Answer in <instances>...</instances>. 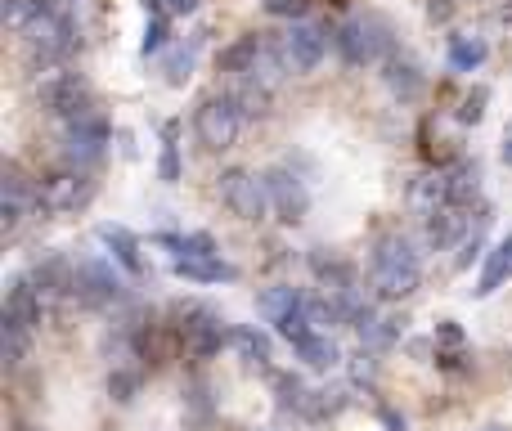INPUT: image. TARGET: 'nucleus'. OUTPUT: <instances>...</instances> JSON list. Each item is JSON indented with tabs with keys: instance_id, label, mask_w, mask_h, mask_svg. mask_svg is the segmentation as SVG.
Here are the masks:
<instances>
[{
	"instance_id": "obj_14",
	"label": "nucleus",
	"mask_w": 512,
	"mask_h": 431,
	"mask_svg": "<svg viewBox=\"0 0 512 431\" xmlns=\"http://www.w3.org/2000/svg\"><path fill=\"white\" fill-rule=\"evenodd\" d=\"M5 315L18 319V324H27L36 333L41 319H45V292L36 288L32 279H14L9 283V292H5Z\"/></svg>"
},
{
	"instance_id": "obj_24",
	"label": "nucleus",
	"mask_w": 512,
	"mask_h": 431,
	"mask_svg": "<svg viewBox=\"0 0 512 431\" xmlns=\"http://www.w3.org/2000/svg\"><path fill=\"white\" fill-rule=\"evenodd\" d=\"M265 54V41L256 32L248 36H239L234 45H225L221 50V72H239V77H252V68H256V59Z\"/></svg>"
},
{
	"instance_id": "obj_18",
	"label": "nucleus",
	"mask_w": 512,
	"mask_h": 431,
	"mask_svg": "<svg viewBox=\"0 0 512 431\" xmlns=\"http://www.w3.org/2000/svg\"><path fill=\"white\" fill-rule=\"evenodd\" d=\"M310 270H315V279L324 283V292H333V297H342V292H355L360 283H355V265L342 261V256L333 252H310Z\"/></svg>"
},
{
	"instance_id": "obj_8",
	"label": "nucleus",
	"mask_w": 512,
	"mask_h": 431,
	"mask_svg": "<svg viewBox=\"0 0 512 431\" xmlns=\"http://www.w3.org/2000/svg\"><path fill=\"white\" fill-rule=\"evenodd\" d=\"M113 140V126L99 108H86L81 117L63 122V153H68L72 167H90V162L104 158V144Z\"/></svg>"
},
{
	"instance_id": "obj_28",
	"label": "nucleus",
	"mask_w": 512,
	"mask_h": 431,
	"mask_svg": "<svg viewBox=\"0 0 512 431\" xmlns=\"http://www.w3.org/2000/svg\"><path fill=\"white\" fill-rule=\"evenodd\" d=\"M490 45L481 41V36H454L450 41V68L454 72H477L481 63H486Z\"/></svg>"
},
{
	"instance_id": "obj_34",
	"label": "nucleus",
	"mask_w": 512,
	"mask_h": 431,
	"mask_svg": "<svg viewBox=\"0 0 512 431\" xmlns=\"http://www.w3.org/2000/svg\"><path fill=\"white\" fill-rule=\"evenodd\" d=\"M310 5H315V0H265V14H270V18H292V23H306Z\"/></svg>"
},
{
	"instance_id": "obj_17",
	"label": "nucleus",
	"mask_w": 512,
	"mask_h": 431,
	"mask_svg": "<svg viewBox=\"0 0 512 431\" xmlns=\"http://www.w3.org/2000/svg\"><path fill=\"white\" fill-rule=\"evenodd\" d=\"M95 238L108 247V256H113L117 265H122L126 274H144V256H140V238L131 234L126 225H99Z\"/></svg>"
},
{
	"instance_id": "obj_10",
	"label": "nucleus",
	"mask_w": 512,
	"mask_h": 431,
	"mask_svg": "<svg viewBox=\"0 0 512 431\" xmlns=\"http://www.w3.org/2000/svg\"><path fill=\"white\" fill-rule=\"evenodd\" d=\"M265 189H270V212L283 225H301L310 212V189L292 167H270L265 171Z\"/></svg>"
},
{
	"instance_id": "obj_13",
	"label": "nucleus",
	"mask_w": 512,
	"mask_h": 431,
	"mask_svg": "<svg viewBox=\"0 0 512 431\" xmlns=\"http://www.w3.org/2000/svg\"><path fill=\"white\" fill-rule=\"evenodd\" d=\"M409 207H414L418 220H432L441 216L450 203V180H445V171H427V176L414 180V189H409Z\"/></svg>"
},
{
	"instance_id": "obj_43",
	"label": "nucleus",
	"mask_w": 512,
	"mask_h": 431,
	"mask_svg": "<svg viewBox=\"0 0 512 431\" xmlns=\"http://www.w3.org/2000/svg\"><path fill=\"white\" fill-rule=\"evenodd\" d=\"M504 162L512 167V131H508V140H504Z\"/></svg>"
},
{
	"instance_id": "obj_15",
	"label": "nucleus",
	"mask_w": 512,
	"mask_h": 431,
	"mask_svg": "<svg viewBox=\"0 0 512 431\" xmlns=\"http://www.w3.org/2000/svg\"><path fill=\"white\" fill-rule=\"evenodd\" d=\"M382 81H387V90L400 99V104H414V99L423 95V86H427L423 68H418L409 54H391V59L382 63Z\"/></svg>"
},
{
	"instance_id": "obj_42",
	"label": "nucleus",
	"mask_w": 512,
	"mask_h": 431,
	"mask_svg": "<svg viewBox=\"0 0 512 431\" xmlns=\"http://www.w3.org/2000/svg\"><path fill=\"white\" fill-rule=\"evenodd\" d=\"M378 414H382V423H387L391 431H405V418H400V414H391V409H387V405H382V409H378Z\"/></svg>"
},
{
	"instance_id": "obj_37",
	"label": "nucleus",
	"mask_w": 512,
	"mask_h": 431,
	"mask_svg": "<svg viewBox=\"0 0 512 431\" xmlns=\"http://www.w3.org/2000/svg\"><path fill=\"white\" fill-rule=\"evenodd\" d=\"M486 99H490V90L486 86H477L468 99H463V108H459V122H468V126H477L481 117H486Z\"/></svg>"
},
{
	"instance_id": "obj_16",
	"label": "nucleus",
	"mask_w": 512,
	"mask_h": 431,
	"mask_svg": "<svg viewBox=\"0 0 512 431\" xmlns=\"http://www.w3.org/2000/svg\"><path fill=\"white\" fill-rule=\"evenodd\" d=\"M508 279H512V229H508V238H499V243L490 247L486 265H481V279H477V288H472V297H477V301L495 297Z\"/></svg>"
},
{
	"instance_id": "obj_12",
	"label": "nucleus",
	"mask_w": 512,
	"mask_h": 431,
	"mask_svg": "<svg viewBox=\"0 0 512 431\" xmlns=\"http://www.w3.org/2000/svg\"><path fill=\"white\" fill-rule=\"evenodd\" d=\"M32 207H41V189H36L32 180H23V171L9 162L5 176H0V229L14 234V229L32 216Z\"/></svg>"
},
{
	"instance_id": "obj_38",
	"label": "nucleus",
	"mask_w": 512,
	"mask_h": 431,
	"mask_svg": "<svg viewBox=\"0 0 512 431\" xmlns=\"http://www.w3.org/2000/svg\"><path fill=\"white\" fill-rule=\"evenodd\" d=\"M167 45V18L153 14V23L144 27V41H140V54H158Z\"/></svg>"
},
{
	"instance_id": "obj_44",
	"label": "nucleus",
	"mask_w": 512,
	"mask_h": 431,
	"mask_svg": "<svg viewBox=\"0 0 512 431\" xmlns=\"http://www.w3.org/2000/svg\"><path fill=\"white\" fill-rule=\"evenodd\" d=\"M14 431H41V427H27V423H23V427H14Z\"/></svg>"
},
{
	"instance_id": "obj_11",
	"label": "nucleus",
	"mask_w": 512,
	"mask_h": 431,
	"mask_svg": "<svg viewBox=\"0 0 512 431\" xmlns=\"http://www.w3.org/2000/svg\"><path fill=\"white\" fill-rule=\"evenodd\" d=\"M72 297H77L81 306L99 310V306H117V301L126 297V288L108 261H77V270H72Z\"/></svg>"
},
{
	"instance_id": "obj_36",
	"label": "nucleus",
	"mask_w": 512,
	"mask_h": 431,
	"mask_svg": "<svg viewBox=\"0 0 512 431\" xmlns=\"http://www.w3.org/2000/svg\"><path fill=\"white\" fill-rule=\"evenodd\" d=\"M135 387H140V369H113V378H108V391H113L122 405L135 396Z\"/></svg>"
},
{
	"instance_id": "obj_39",
	"label": "nucleus",
	"mask_w": 512,
	"mask_h": 431,
	"mask_svg": "<svg viewBox=\"0 0 512 431\" xmlns=\"http://www.w3.org/2000/svg\"><path fill=\"white\" fill-rule=\"evenodd\" d=\"M436 342H445V346H463V328L454 324V319H445V324H436Z\"/></svg>"
},
{
	"instance_id": "obj_27",
	"label": "nucleus",
	"mask_w": 512,
	"mask_h": 431,
	"mask_svg": "<svg viewBox=\"0 0 512 431\" xmlns=\"http://www.w3.org/2000/svg\"><path fill=\"white\" fill-rule=\"evenodd\" d=\"M297 360L306 364V369H337V364H342V351H337V342L333 337H324V333H315L310 337V342H301L297 346Z\"/></svg>"
},
{
	"instance_id": "obj_41",
	"label": "nucleus",
	"mask_w": 512,
	"mask_h": 431,
	"mask_svg": "<svg viewBox=\"0 0 512 431\" xmlns=\"http://www.w3.org/2000/svg\"><path fill=\"white\" fill-rule=\"evenodd\" d=\"M427 14H432L436 23H445V18H450V0H432V5H427Z\"/></svg>"
},
{
	"instance_id": "obj_30",
	"label": "nucleus",
	"mask_w": 512,
	"mask_h": 431,
	"mask_svg": "<svg viewBox=\"0 0 512 431\" xmlns=\"http://www.w3.org/2000/svg\"><path fill=\"white\" fill-rule=\"evenodd\" d=\"M274 391H279V405L283 409H297V414H306L310 396H315V391H306V382L292 378V373H274Z\"/></svg>"
},
{
	"instance_id": "obj_22",
	"label": "nucleus",
	"mask_w": 512,
	"mask_h": 431,
	"mask_svg": "<svg viewBox=\"0 0 512 431\" xmlns=\"http://www.w3.org/2000/svg\"><path fill=\"white\" fill-rule=\"evenodd\" d=\"M445 180H450V203L454 207H472V198L481 194V162L477 158L454 162V167L445 171Z\"/></svg>"
},
{
	"instance_id": "obj_5",
	"label": "nucleus",
	"mask_w": 512,
	"mask_h": 431,
	"mask_svg": "<svg viewBox=\"0 0 512 431\" xmlns=\"http://www.w3.org/2000/svg\"><path fill=\"white\" fill-rule=\"evenodd\" d=\"M176 319H180L176 324L180 342H185V351L198 355V360H212V355L234 337V328H225V319L207 306H176Z\"/></svg>"
},
{
	"instance_id": "obj_40",
	"label": "nucleus",
	"mask_w": 512,
	"mask_h": 431,
	"mask_svg": "<svg viewBox=\"0 0 512 431\" xmlns=\"http://www.w3.org/2000/svg\"><path fill=\"white\" fill-rule=\"evenodd\" d=\"M198 9V0H162V14H171V18H189Z\"/></svg>"
},
{
	"instance_id": "obj_20",
	"label": "nucleus",
	"mask_w": 512,
	"mask_h": 431,
	"mask_svg": "<svg viewBox=\"0 0 512 431\" xmlns=\"http://www.w3.org/2000/svg\"><path fill=\"white\" fill-rule=\"evenodd\" d=\"M171 270L180 274V279H189V283H234L239 279V265H230V261H221V256H180Z\"/></svg>"
},
{
	"instance_id": "obj_31",
	"label": "nucleus",
	"mask_w": 512,
	"mask_h": 431,
	"mask_svg": "<svg viewBox=\"0 0 512 431\" xmlns=\"http://www.w3.org/2000/svg\"><path fill=\"white\" fill-rule=\"evenodd\" d=\"M274 328H279V337H283V342H292V351H297L301 342H310V337L319 333V328L310 324L306 306H301V310H292V315H283V319H279V324H274Z\"/></svg>"
},
{
	"instance_id": "obj_19",
	"label": "nucleus",
	"mask_w": 512,
	"mask_h": 431,
	"mask_svg": "<svg viewBox=\"0 0 512 431\" xmlns=\"http://www.w3.org/2000/svg\"><path fill=\"white\" fill-rule=\"evenodd\" d=\"M468 229H472L468 225V207H445L441 216L423 220V238H427V247H436V252H445L450 243H459Z\"/></svg>"
},
{
	"instance_id": "obj_23",
	"label": "nucleus",
	"mask_w": 512,
	"mask_h": 431,
	"mask_svg": "<svg viewBox=\"0 0 512 431\" xmlns=\"http://www.w3.org/2000/svg\"><path fill=\"white\" fill-rule=\"evenodd\" d=\"M27 351H32V328L0 315V360H5V369H18L27 360Z\"/></svg>"
},
{
	"instance_id": "obj_21",
	"label": "nucleus",
	"mask_w": 512,
	"mask_h": 431,
	"mask_svg": "<svg viewBox=\"0 0 512 431\" xmlns=\"http://www.w3.org/2000/svg\"><path fill=\"white\" fill-rule=\"evenodd\" d=\"M45 14H54L50 0H5V5H0V18H5V32H14V36L32 32V27L41 23Z\"/></svg>"
},
{
	"instance_id": "obj_3",
	"label": "nucleus",
	"mask_w": 512,
	"mask_h": 431,
	"mask_svg": "<svg viewBox=\"0 0 512 431\" xmlns=\"http://www.w3.org/2000/svg\"><path fill=\"white\" fill-rule=\"evenodd\" d=\"M36 104L45 108V113H54L59 122H72V117H81L86 108H95V99H90V86L81 72L72 68H50L36 77Z\"/></svg>"
},
{
	"instance_id": "obj_45",
	"label": "nucleus",
	"mask_w": 512,
	"mask_h": 431,
	"mask_svg": "<svg viewBox=\"0 0 512 431\" xmlns=\"http://www.w3.org/2000/svg\"><path fill=\"white\" fill-rule=\"evenodd\" d=\"M486 431H504V427H486Z\"/></svg>"
},
{
	"instance_id": "obj_9",
	"label": "nucleus",
	"mask_w": 512,
	"mask_h": 431,
	"mask_svg": "<svg viewBox=\"0 0 512 431\" xmlns=\"http://www.w3.org/2000/svg\"><path fill=\"white\" fill-rule=\"evenodd\" d=\"M324 54H328V27H319V23H292L279 36V59L288 63L292 77L315 72L324 63Z\"/></svg>"
},
{
	"instance_id": "obj_29",
	"label": "nucleus",
	"mask_w": 512,
	"mask_h": 431,
	"mask_svg": "<svg viewBox=\"0 0 512 431\" xmlns=\"http://www.w3.org/2000/svg\"><path fill=\"white\" fill-rule=\"evenodd\" d=\"M230 99L239 104L243 122H248V117H265V113H270V86H261V81H252V77H243V86L234 90Z\"/></svg>"
},
{
	"instance_id": "obj_7",
	"label": "nucleus",
	"mask_w": 512,
	"mask_h": 431,
	"mask_svg": "<svg viewBox=\"0 0 512 431\" xmlns=\"http://www.w3.org/2000/svg\"><path fill=\"white\" fill-rule=\"evenodd\" d=\"M95 176L86 167H63V171H50L41 180V212L50 216H68V212H81V207L95 198Z\"/></svg>"
},
{
	"instance_id": "obj_32",
	"label": "nucleus",
	"mask_w": 512,
	"mask_h": 431,
	"mask_svg": "<svg viewBox=\"0 0 512 431\" xmlns=\"http://www.w3.org/2000/svg\"><path fill=\"white\" fill-rule=\"evenodd\" d=\"M158 176L167 180V185H176L180 180V149H176V122L162 126V158H158Z\"/></svg>"
},
{
	"instance_id": "obj_33",
	"label": "nucleus",
	"mask_w": 512,
	"mask_h": 431,
	"mask_svg": "<svg viewBox=\"0 0 512 431\" xmlns=\"http://www.w3.org/2000/svg\"><path fill=\"white\" fill-rule=\"evenodd\" d=\"M68 18H72V27H77V32L99 27V23H104V0H72Z\"/></svg>"
},
{
	"instance_id": "obj_1",
	"label": "nucleus",
	"mask_w": 512,
	"mask_h": 431,
	"mask_svg": "<svg viewBox=\"0 0 512 431\" xmlns=\"http://www.w3.org/2000/svg\"><path fill=\"white\" fill-rule=\"evenodd\" d=\"M369 279H373V292L387 301H400V297H409V292H418V283H423V261H418L414 243H409L400 229L378 234V243H373V252H369Z\"/></svg>"
},
{
	"instance_id": "obj_35",
	"label": "nucleus",
	"mask_w": 512,
	"mask_h": 431,
	"mask_svg": "<svg viewBox=\"0 0 512 431\" xmlns=\"http://www.w3.org/2000/svg\"><path fill=\"white\" fill-rule=\"evenodd\" d=\"M194 50H198V45H189V50H176L167 59V81H171V86H185V81H189V72H194Z\"/></svg>"
},
{
	"instance_id": "obj_2",
	"label": "nucleus",
	"mask_w": 512,
	"mask_h": 431,
	"mask_svg": "<svg viewBox=\"0 0 512 431\" xmlns=\"http://www.w3.org/2000/svg\"><path fill=\"white\" fill-rule=\"evenodd\" d=\"M337 50H342V59L351 63V68H369V63H387L391 54H396V41H391V27L387 18L378 14H364V18H351V23L342 27V32L333 36Z\"/></svg>"
},
{
	"instance_id": "obj_26",
	"label": "nucleus",
	"mask_w": 512,
	"mask_h": 431,
	"mask_svg": "<svg viewBox=\"0 0 512 431\" xmlns=\"http://www.w3.org/2000/svg\"><path fill=\"white\" fill-rule=\"evenodd\" d=\"M301 306H306V297H301L297 288H283V283L279 288H265L261 297H256V310H261L270 324H279L283 315H292V310H301Z\"/></svg>"
},
{
	"instance_id": "obj_6",
	"label": "nucleus",
	"mask_w": 512,
	"mask_h": 431,
	"mask_svg": "<svg viewBox=\"0 0 512 431\" xmlns=\"http://www.w3.org/2000/svg\"><path fill=\"white\" fill-rule=\"evenodd\" d=\"M194 131L212 153L234 149V140H239V131H243L239 104H234L230 95H207L203 104H198V113H194Z\"/></svg>"
},
{
	"instance_id": "obj_4",
	"label": "nucleus",
	"mask_w": 512,
	"mask_h": 431,
	"mask_svg": "<svg viewBox=\"0 0 512 431\" xmlns=\"http://www.w3.org/2000/svg\"><path fill=\"white\" fill-rule=\"evenodd\" d=\"M216 189H221V203L239 220H248V225L270 216V189H265V176H256V171H248V167L221 171Z\"/></svg>"
},
{
	"instance_id": "obj_25",
	"label": "nucleus",
	"mask_w": 512,
	"mask_h": 431,
	"mask_svg": "<svg viewBox=\"0 0 512 431\" xmlns=\"http://www.w3.org/2000/svg\"><path fill=\"white\" fill-rule=\"evenodd\" d=\"M230 342H234V351H239L243 360L252 364V369H265V373H270V360H274V355H270V337H265V333H256V328L239 324Z\"/></svg>"
}]
</instances>
